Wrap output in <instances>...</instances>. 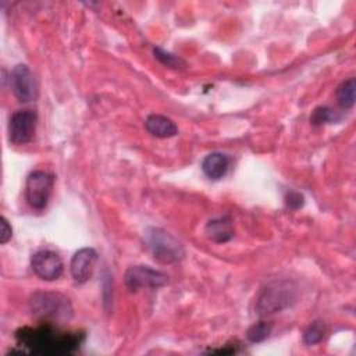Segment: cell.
Wrapping results in <instances>:
<instances>
[{
  "label": "cell",
  "mask_w": 356,
  "mask_h": 356,
  "mask_svg": "<svg viewBox=\"0 0 356 356\" xmlns=\"http://www.w3.org/2000/svg\"><path fill=\"white\" fill-rule=\"evenodd\" d=\"M15 341L21 348L35 355H65L79 348L82 332H64L50 323L39 327H24L15 331Z\"/></svg>",
  "instance_id": "6da1fadb"
},
{
  "label": "cell",
  "mask_w": 356,
  "mask_h": 356,
  "mask_svg": "<svg viewBox=\"0 0 356 356\" xmlns=\"http://www.w3.org/2000/svg\"><path fill=\"white\" fill-rule=\"evenodd\" d=\"M32 314L50 324L65 323L72 317V306L67 296L60 292L38 291L29 299Z\"/></svg>",
  "instance_id": "7a4b0ae2"
},
{
  "label": "cell",
  "mask_w": 356,
  "mask_h": 356,
  "mask_svg": "<svg viewBox=\"0 0 356 356\" xmlns=\"http://www.w3.org/2000/svg\"><path fill=\"white\" fill-rule=\"evenodd\" d=\"M296 298L298 291L293 282L288 280L273 281L261 289L256 302V313L259 316H268L282 312L292 306Z\"/></svg>",
  "instance_id": "3957f363"
},
{
  "label": "cell",
  "mask_w": 356,
  "mask_h": 356,
  "mask_svg": "<svg viewBox=\"0 0 356 356\" xmlns=\"http://www.w3.org/2000/svg\"><path fill=\"white\" fill-rule=\"evenodd\" d=\"M145 243L154 260L163 264L179 261L185 254L182 243L161 228H147L145 232Z\"/></svg>",
  "instance_id": "277c9868"
},
{
  "label": "cell",
  "mask_w": 356,
  "mask_h": 356,
  "mask_svg": "<svg viewBox=\"0 0 356 356\" xmlns=\"http://www.w3.org/2000/svg\"><path fill=\"white\" fill-rule=\"evenodd\" d=\"M54 185V177L46 171L36 170L31 172L25 184V199L35 210H43L50 199Z\"/></svg>",
  "instance_id": "5b68a950"
},
{
  "label": "cell",
  "mask_w": 356,
  "mask_h": 356,
  "mask_svg": "<svg viewBox=\"0 0 356 356\" xmlns=\"http://www.w3.org/2000/svg\"><path fill=\"white\" fill-rule=\"evenodd\" d=\"M125 285L131 292L142 288H160L168 282L167 274L149 266H132L125 271Z\"/></svg>",
  "instance_id": "8992f818"
},
{
  "label": "cell",
  "mask_w": 356,
  "mask_h": 356,
  "mask_svg": "<svg viewBox=\"0 0 356 356\" xmlns=\"http://www.w3.org/2000/svg\"><path fill=\"white\" fill-rule=\"evenodd\" d=\"M36 128V114L32 110L15 111L8 122V140L13 145H25L32 140Z\"/></svg>",
  "instance_id": "52a82bcc"
},
{
  "label": "cell",
  "mask_w": 356,
  "mask_h": 356,
  "mask_svg": "<svg viewBox=\"0 0 356 356\" xmlns=\"http://www.w3.org/2000/svg\"><path fill=\"white\" fill-rule=\"evenodd\" d=\"M10 85L14 96L22 103L32 102L38 96L35 76L29 67L25 64H18L13 68L10 75Z\"/></svg>",
  "instance_id": "ba28073f"
},
{
  "label": "cell",
  "mask_w": 356,
  "mask_h": 356,
  "mask_svg": "<svg viewBox=\"0 0 356 356\" xmlns=\"http://www.w3.org/2000/svg\"><path fill=\"white\" fill-rule=\"evenodd\" d=\"M33 273L44 281H54L61 277L64 264L61 257L53 250H38L31 257Z\"/></svg>",
  "instance_id": "9c48e42d"
},
{
  "label": "cell",
  "mask_w": 356,
  "mask_h": 356,
  "mask_svg": "<svg viewBox=\"0 0 356 356\" xmlns=\"http://www.w3.org/2000/svg\"><path fill=\"white\" fill-rule=\"evenodd\" d=\"M96 261L97 252L93 248H82L78 252H75L70 263L72 278L79 284L86 282L93 274Z\"/></svg>",
  "instance_id": "30bf717a"
},
{
  "label": "cell",
  "mask_w": 356,
  "mask_h": 356,
  "mask_svg": "<svg viewBox=\"0 0 356 356\" xmlns=\"http://www.w3.org/2000/svg\"><path fill=\"white\" fill-rule=\"evenodd\" d=\"M204 232L209 239L217 243L228 242L234 236V225L229 217H217L206 224Z\"/></svg>",
  "instance_id": "8fae6325"
},
{
  "label": "cell",
  "mask_w": 356,
  "mask_h": 356,
  "mask_svg": "<svg viewBox=\"0 0 356 356\" xmlns=\"http://www.w3.org/2000/svg\"><path fill=\"white\" fill-rule=\"evenodd\" d=\"M145 127L149 131V134L163 139L171 138L178 132L175 122L171 118L161 114H150L145 121Z\"/></svg>",
  "instance_id": "7c38bea8"
},
{
  "label": "cell",
  "mask_w": 356,
  "mask_h": 356,
  "mask_svg": "<svg viewBox=\"0 0 356 356\" xmlns=\"http://www.w3.org/2000/svg\"><path fill=\"white\" fill-rule=\"evenodd\" d=\"M229 160L222 153H210L202 161V170L204 175L213 181L222 178L227 174Z\"/></svg>",
  "instance_id": "4fadbf2b"
},
{
  "label": "cell",
  "mask_w": 356,
  "mask_h": 356,
  "mask_svg": "<svg viewBox=\"0 0 356 356\" xmlns=\"http://www.w3.org/2000/svg\"><path fill=\"white\" fill-rule=\"evenodd\" d=\"M355 92H356L355 78H349L343 81L337 89V100L339 106L343 108H352L355 104Z\"/></svg>",
  "instance_id": "5bb4252c"
},
{
  "label": "cell",
  "mask_w": 356,
  "mask_h": 356,
  "mask_svg": "<svg viewBox=\"0 0 356 356\" xmlns=\"http://www.w3.org/2000/svg\"><path fill=\"white\" fill-rule=\"evenodd\" d=\"M273 324L270 321H259L249 327L246 337L250 342H263L271 334Z\"/></svg>",
  "instance_id": "9a60e30c"
},
{
  "label": "cell",
  "mask_w": 356,
  "mask_h": 356,
  "mask_svg": "<svg viewBox=\"0 0 356 356\" xmlns=\"http://www.w3.org/2000/svg\"><path fill=\"white\" fill-rule=\"evenodd\" d=\"M337 118V114L332 108L327 107V106H321V107H317L313 113H312V117H310V122L313 125H323V124H327V122H332L335 121Z\"/></svg>",
  "instance_id": "2e32d148"
},
{
  "label": "cell",
  "mask_w": 356,
  "mask_h": 356,
  "mask_svg": "<svg viewBox=\"0 0 356 356\" xmlns=\"http://www.w3.org/2000/svg\"><path fill=\"white\" fill-rule=\"evenodd\" d=\"M324 337V327L318 323V321H314L312 323L305 334H303V341L306 345H314V343H318Z\"/></svg>",
  "instance_id": "e0dca14e"
},
{
  "label": "cell",
  "mask_w": 356,
  "mask_h": 356,
  "mask_svg": "<svg viewBox=\"0 0 356 356\" xmlns=\"http://www.w3.org/2000/svg\"><path fill=\"white\" fill-rule=\"evenodd\" d=\"M153 53H154V57L165 67H170V68H182V67H185V63L181 58H178L177 56H172L171 53H167V51L161 50L160 47H156L153 50Z\"/></svg>",
  "instance_id": "ac0fdd59"
},
{
  "label": "cell",
  "mask_w": 356,
  "mask_h": 356,
  "mask_svg": "<svg viewBox=\"0 0 356 356\" xmlns=\"http://www.w3.org/2000/svg\"><path fill=\"white\" fill-rule=\"evenodd\" d=\"M286 204L289 209L292 210H296L299 207H302L303 204V196L295 191H291L288 195H286Z\"/></svg>",
  "instance_id": "d6986e66"
},
{
  "label": "cell",
  "mask_w": 356,
  "mask_h": 356,
  "mask_svg": "<svg viewBox=\"0 0 356 356\" xmlns=\"http://www.w3.org/2000/svg\"><path fill=\"white\" fill-rule=\"evenodd\" d=\"M1 222V231H0V243H6L10 238H11V235H13V229H11V227H10V224H8V221L6 220V217H1V220H0Z\"/></svg>",
  "instance_id": "ffe728a7"
}]
</instances>
